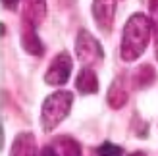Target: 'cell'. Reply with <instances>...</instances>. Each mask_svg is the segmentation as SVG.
<instances>
[{"label":"cell","instance_id":"30bf717a","mask_svg":"<svg viewBox=\"0 0 158 156\" xmlns=\"http://www.w3.org/2000/svg\"><path fill=\"white\" fill-rule=\"evenodd\" d=\"M75 87L81 95H94V92L98 91V79H97L94 69L83 68L81 72H79L77 79H75Z\"/></svg>","mask_w":158,"mask_h":156},{"label":"cell","instance_id":"2e32d148","mask_svg":"<svg viewBox=\"0 0 158 156\" xmlns=\"http://www.w3.org/2000/svg\"><path fill=\"white\" fill-rule=\"evenodd\" d=\"M127 156H148V154L143 152V150H135V152H131V154H127Z\"/></svg>","mask_w":158,"mask_h":156},{"label":"cell","instance_id":"7c38bea8","mask_svg":"<svg viewBox=\"0 0 158 156\" xmlns=\"http://www.w3.org/2000/svg\"><path fill=\"white\" fill-rule=\"evenodd\" d=\"M148 12H151L152 35H154V56L158 60V0H151L148 2Z\"/></svg>","mask_w":158,"mask_h":156},{"label":"cell","instance_id":"9a60e30c","mask_svg":"<svg viewBox=\"0 0 158 156\" xmlns=\"http://www.w3.org/2000/svg\"><path fill=\"white\" fill-rule=\"evenodd\" d=\"M18 2L19 0H2V4L8 8V10H15V8H18Z\"/></svg>","mask_w":158,"mask_h":156},{"label":"cell","instance_id":"4fadbf2b","mask_svg":"<svg viewBox=\"0 0 158 156\" xmlns=\"http://www.w3.org/2000/svg\"><path fill=\"white\" fill-rule=\"evenodd\" d=\"M97 154L98 156H123V150L120 149V146L112 145V143H104V145L98 146Z\"/></svg>","mask_w":158,"mask_h":156},{"label":"cell","instance_id":"8fae6325","mask_svg":"<svg viewBox=\"0 0 158 156\" xmlns=\"http://www.w3.org/2000/svg\"><path fill=\"white\" fill-rule=\"evenodd\" d=\"M154 77H156L154 69L151 66L145 64V66H141V68L135 69V75H133V85H135V89H147L148 85L154 81Z\"/></svg>","mask_w":158,"mask_h":156},{"label":"cell","instance_id":"9c48e42d","mask_svg":"<svg viewBox=\"0 0 158 156\" xmlns=\"http://www.w3.org/2000/svg\"><path fill=\"white\" fill-rule=\"evenodd\" d=\"M46 15V0H23V21L39 25Z\"/></svg>","mask_w":158,"mask_h":156},{"label":"cell","instance_id":"7a4b0ae2","mask_svg":"<svg viewBox=\"0 0 158 156\" xmlns=\"http://www.w3.org/2000/svg\"><path fill=\"white\" fill-rule=\"evenodd\" d=\"M73 104V95L69 91H56L43 102L41 108V127L44 133L54 131L68 118Z\"/></svg>","mask_w":158,"mask_h":156},{"label":"cell","instance_id":"3957f363","mask_svg":"<svg viewBox=\"0 0 158 156\" xmlns=\"http://www.w3.org/2000/svg\"><path fill=\"white\" fill-rule=\"evenodd\" d=\"M75 54L77 58L83 62V64H94V62H100L104 58V52H102L100 43L94 39L87 29H79L77 39H75Z\"/></svg>","mask_w":158,"mask_h":156},{"label":"cell","instance_id":"8992f818","mask_svg":"<svg viewBox=\"0 0 158 156\" xmlns=\"http://www.w3.org/2000/svg\"><path fill=\"white\" fill-rule=\"evenodd\" d=\"M127 98H129V95H127V85H125V73H120L108 89V95H106L108 106L112 110H120V108L125 106Z\"/></svg>","mask_w":158,"mask_h":156},{"label":"cell","instance_id":"5b68a950","mask_svg":"<svg viewBox=\"0 0 158 156\" xmlns=\"http://www.w3.org/2000/svg\"><path fill=\"white\" fill-rule=\"evenodd\" d=\"M118 0H93V19L102 33H110L114 25Z\"/></svg>","mask_w":158,"mask_h":156},{"label":"cell","instance_id":"52a82bcc","mask_svg":"<svg viewBox=\"0 0 158 156\" xmlns=\"http://www.w3.org/2000/svg\"><path fill=\"white\" fill-rule=\"evenodd\" d=\"M21 44L33 56H43V52H44V46L35 31V25H31L27 21H23V27H21Z\"/></svg>","mask_w":158,"mask_h":156},{"label":"cell","instance_id":"6da1fadb","mask_svg":"<svg viewBox=\"0 0 158 156\" xmlns=\"http://www.w3.org/2000/svg\"><path fill=\"white\" fill-rule=\"evenodd\" d=\"M152 33V21L145 14H133L127 19L122 33L120 56L123 62H135L147 50L148 39Z\"/></svg>","mask_w":158,"mask_h":156},{"label":"cell","instance_id":"ba28073f","mask_svg":"<svg viewBox=\"0 0 158 156\" xmlns=\"http://www.w3.org/2000/svg\"><path fill=\"white\" fill-rule=\"evenodd\" d=\"M12 156H39L37 141L33 133H19L12 143Z\"/></svg>","mask_w":158,"mask_h":156},{"label":"cell","instance_id":"5bb4252c","mask_svg":"<svg viewBox=\"0 0 158 156\" xmlns=\"http://www.w3.org/2000/svg\"><path fill=\"white\" fill-rule=\"evenodd\" d=\"M39 156H60V154L56 152V149H54L52 145H46L44 149H43L41 152H39Z\"/></svg>","mask_w":158,"mask_h":156},{"label":"cell","instance_id":"277c9868","mask_svg":"<svg viewBox=\"0 0 158 156\" xmlns=\"http://www.w3.org/2000/svg\"><path fill=\"white\" fill-rule=\"evenodd\" d=\"M72 68H73V62L69 58V54L64 50L54 56V60L50 62L48 69H46V75H44V81L52 85V87H60V85H66L69 75H72Z\"/></svg>","mask_w":158,"mask_h":156}]
</instances>
